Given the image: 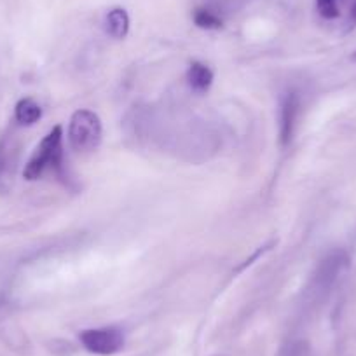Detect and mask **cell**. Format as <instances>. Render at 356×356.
<instances>
[{"label": "cell", "instance_id": "1", "mask_svg": "<svg viewBox=\"0 0 356 356\" xmlns=\"http://www.w3.org/2000/svg\"><path fill=\"white\" fill-rule=\"evenodd\" d=\"M61 161H63V129L61 126H54L37 145L35 152L26 163L23 177L26 180H39L46 170H54L60 173Z\"/></svg>", "mask_w": 356, "mask_h": 356}, {"label": "cell", "instance_id": "2", "mask_svg": "<svg viewBox=\"0 0 356 356\" xmlns=\"http://www.w3.org/2000/svg\"><path fill=\"white\" fill-rule=\"evenodd\" d=\"M68 142L77 152H93L102 143V121L93 111H77L68 124Z\"/></svg>", "mask_w": 356, "mask_h": 356}, {"label": "cell", "instance_id": "3", "mask_svg": "<svg viewBox=\"0 0 356 356\" xmlns=\"http://www.w3.org/2000/svg\"><path fill=\"white\" fill-rule=\"evenodd\" d=\"M79 339L89 353L100 356H112L124 348V335L115 327L89 328L81 332Z\"/></svg>", "mask_w": 356, "mask_h": 356}, {"label": "cell", "instance_id": "4", "mask_svg": "<svg viewBox=\"0 0 356 356\" xmlns=\"http://www.w3.org/2000/svg\"><path fill=\"white\" fill-rule=\"evenodd\" d=\"M300 112V98L296 91H289L282 97L280 104V140L283 145L292 142L293 131H296L297 119Z\"/></svg>", "mask_w": 356, "mask_h": 356}, {"label": "cell", "instance_id": "5", "mask_svg": "<svg viewBox=\"0 0 356 356\" xmlns=\"http://www.w3.org/2000/svg\"><path fill=\"white\" fill-rule=\"evenodd\" d=\"M187 82L196 93H207L213 82V72L210 70L208 65L201 63V61H193L187 70Z\"/></svg>", "mask_w": 356, "mask_h": 356}, {"label": "cell", "instance_id": "6", "mask_svg": "<svg viewBox=\"0 0 356 356\" xmlns=\"http://www.w3.org/2000/svg\"><path fill=\"white\" fill-rule=\"evenodd\" d=\"M105 29H107L108 35H112L114 39H124L129 32V16L126 9H112L107 15V19H105Z\"/></svg>", "mask_w": 356, "mask_h": 356}, {"label": "cell", "instance_id": "7", "mask_svg": "<svg viewBox=\"0 0 356 356\" xmlns=\"http://www.w3.org/2000/svg\"><path fill=\"white\" fill-rule=\"evenodd\" d=\"M15 118L18 121V124L22 126H32L42 118V108L32 98H22V100L16 104L15 108Z\"/></svg>", "mask_w": 356, "mask_h": 356}, {"label": "cell", "instance_id": "8", "mask_svg": "<svg viewBox=\"0 0 356 356\" xmlns=\"http://www.w3.org/2000/svg\"><path fill=\"white\" fill-rule=\"evenodd\" d=\"M194 23L203 30H220L222 19L215 16L213 13L208 9H196L194 11Z\"/></svg>", "mask_w": 356, "mask_h": 356}, {"label": "cell", "instance_id": "9", "mask_svg": "<svg viewBox=\"0 0 356 356\" xmlns=\"http://www.w3.org/2000/svg\"><path fill=\"white\" fill-rule=\"evenodd\" d=\"M341 0H316V9L325 19H334L341 15Z\"/></svg>", "mask_w": 356, "mask_h": 356}, {"label": "cell", "instance_id": "10", "mask_svg": "<svg viewBox=\"0 0 356 356\" xmlns=\"http://www.w3.org/2000/svg\"><path fill=\"white\" fill-rule=\"evenodd\" d=\"M356 29V0H351V4H349V11H348V18H346V25H344V32L349 33Z\"/></svg>", "mask_w": 356, "mask_h": 356}, {"label": "cell", "instance_id": "11", "mask_svg": "<svg viewBox=\"0 0 356 356\" xmlns=\"http://www.w3.org/2000/svg\"><path fill=\"white\" fill-rule=\"evenodd\" d=\"M351 60H353V61H355V63H356V51H355V53H353V56H351Z\"/></svg>", "mask_w": 356, "mask_h": 356}]
</instances>
